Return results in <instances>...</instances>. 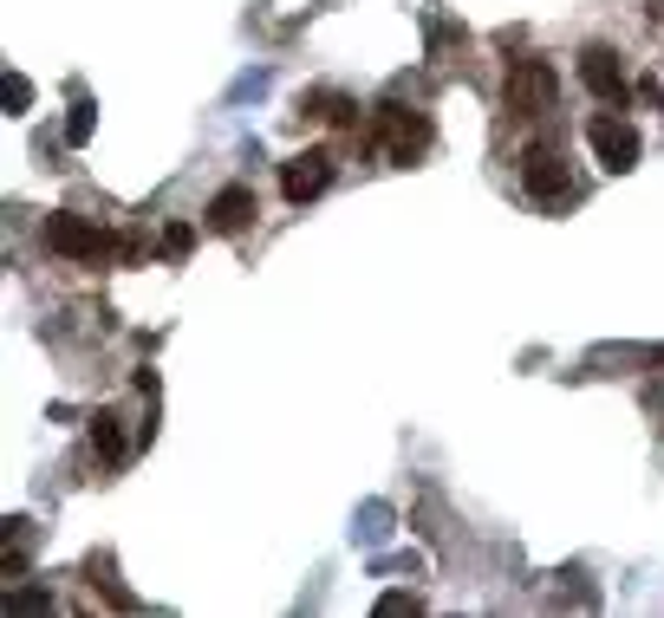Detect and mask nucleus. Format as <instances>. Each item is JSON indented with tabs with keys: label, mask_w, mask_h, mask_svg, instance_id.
I'll list each match as a JSON object with an SVG mask.
<instances>
[{
	"label": "nucleus",
	"mask_w": 664,
	"mask_h": 618,
	"mask_svg": "<svg viewBox=\"0 0 664 618\" xmlns=\"http://www.w3.org/2000/svg\"><path fill=\"white\" fill-rule=\"evenodd\" d=\"M560 105V72L547 59H509V78H502V111L515 124H547Z\"/></svg>",
	"instance_id": "f257e3e1"
},
{
	"label": "nucleus",
	"mask_w": 664,
	"mask_h": 618,
	"mask_svg": "<svg viewBox=\"0 0 664 618\" xmlns=\"http://www.w3.org/2000/svg\"><path fill=\"white\" fill-rule=\"evenodd\" d=\"M431 138H437V131H431V118H424V111L384 105V111L371 118V138H366V143H371V156H378V163H391V170H411V163L431 150Z\"/></svg>",
	"instance_id": "f03ea898"
},
{
	"label": "nucleus",
	"mask_w": 664,
	"mask_h": 618,
	"mask_svg": "<svg viewBox=\"0 0 664 618\" xmlns=\"http://www.w3.org/2000/svg\"><path fill=\"white\" fill-rule=\"evenodd\" d=\"M40 241H46V254H66V261H105V254H124V241H111L105 228H91V221L73 215V208L46 215V221H40Z\"/></svg>",
	"instance_id": "7ed1b4c3"
},
{
	"label": "nucleus",
	"mask_w": 664,
	"mask_h": 618,
	"mask_svg": "<svg viewBox=\"0 0 664 618\" xmlns=\"http://www.w3.org/2000/svg\"><path fill=\"white\" fill-rule=\"evenodd\" d=\"M580 85H587L599 105L625 111V98H632V78H625V59H619V46H606V40L580 46Z\"/></svg>",
	"instance_id": "20e7f679"
},
{
	"label": "nucleus",
	"mask_w": 664,
	"mask_h": 618,
	"mask_svg": "<svg viewBox=\"0 0 664 618\" xmlns=\"http://www.w3.org/2000/svg\"><path fill=\"white\" fill-rule=\"evenodd\" d=\"M521 189H527V196H534L541 208L574 203V176H567V156H560V150H547V143H534V150L521 156Z\"/></svg>",
	"instance_id": "39448f33"
},
{
	"label": "nucleus",
	"mask_w": 664,
	"mask_h": 618,
	"mask_svg": "<svg viewBox=\"0 0 664 618\" xmlns=\"http://www.w3.org/2000/svg\"><path fill=\"white\" fill-rule=\"evenodd\" d=\"M587 143H592V156L619 176V170H639V150H645V138H639V124L632 118H619V111H599L587 124Z\"/></svg>",
	"instance_id": "423d86ee"
},
{
	"label": "nucleus",
	"mask_w": 664,
	"mask_h": 618,
	"mask_svg": "<svg viewBox=\"0 0 664 618\" xmlns=\"http://www.w3.org/2000/svg\"><path fill=\"white\" fill-rule=\"evenodd\" d=\"M326 183H333V150H300L281 163V196L287 203H313V196H326Z\"/></svg>",
	"instance_id": "0eeeda50"
},
{
	"label": "nucleus",
	"mask_w": 664,
	"mask_h": 618,
	"mask_svg": "<svg viewBox=\"0 0 664 618\" xmlns=\"http://www.w3.org/2000/svg\"><path fill=\"white\" fill-rule=\"evenodd\" d=\"M254 215H261L254 189H248V183H228V189H216V203H209V215H203V228H209V235H248Z\"/></svg>",
	"instance_id": "6e6552de"
},
{
	"label": "nucleus",
	"mask_w": 664,
	"mask_h": 618,
	"mask_svg": "<svg viewBox=\"0 0 664 618\" xmlns=\"http://www.w3.org/2000/svg\"><path fill=\"white\" fill-rule=\"evenodd\" d=\"M294 118H313V124H339V131H359V98L346 91H300Z\"/></svg>",
	"instance_id": "1a4fd4ad"
},
{
	"label": "nucleus",
	"mask_w": 664,
	"mask_h": 618,
	"mask_svg": "<svg viewBox=\"0 0 664 618\" xmlns=\"http://www.w3.org/2000/svg\"><path fill=\"white\" fill-rule=\"evenodd\" d=\"M91 456H98L105 469H118V463L131 456V443H124V430H118V416H111V411L91 416Z\"/></svg>",
	"instance_id": "9d476101"
},
{
	"label": "nucleus",
	"mask_w": 664,
	"mask_h": 618,
	"mask_svg": "<svg viewBox=\"0 0 664 618\" xmlns=\"http://www.w3.org/2000/svg\"><path fill=\"white\" fill-rule=\"evenodd\" d=\"M85 579H91V593L105 586V599H111V606H124V612H138V593H124V586H118V573H111V560H85Z\"/></svg>",
	"instance_id": "9b49d317"
},
{
	"label": "nucleus",
	"mask_w": 664,
	"mask_h": 618,
	"mask_svg": "<svg viewBox=\"0 0 664 618\" xmlns=\"http://www.w3.org/2000/svg\"><path fill=\"white\" fill-rule=\"evenodd\" d=\"M189 248H196V228H189V221H170V228H163V261H183Z\"/></svg>",
	"instance_id": "f8f14e48"
},
{
	"label": "nucleus",
	"mask_w": 664,
	"mask_h": 618,
	"mask_svg": "<svg viewBox=\"0 0 664 618\" xmlns=\"http://www.w3.org/2000/svg\"><path fill=\"white\" fill-rule=\"evenodd\" d=\"M91 118H98V105H91V98H73V118H66V138H73V143H85V138H91Z\"/></svg>",
	"instance_id": "ddd939ff"
},
{
	"label": "nucleus",
	"mask_w": 664,
	"mask_h": 618,
	"mask_svg": "<svg viewBox=\"0 0 664 618\" xmlns=\"http://www.w3.org/2000/svg\"><path fill=\"white\" fill-rule=\"evenodd\" d=\"M7 606H13V612H53L46 593H7Z\"/></svg>",
	"instance_id": "4468645a"
},
{
	"label": "nucleus",
	"mask_w": 664,
	"mask_h": 618,
	"mask_svg": "<svg viewBox=\"0 0 664 618\" xmlns=\"http://www.w3.org/2000/svg\"><path fill=\"white\" fill-rule=\"evenodd\" d=\"M378 612H417V593H384Z\"/></svg>",
	"instance_id": "2eb2a0df"
},
{
	"label": "nucleus",
	"mask_w": 664,
	"mask_h": 618,
	"mask_svg": "<svg viewBox=\"0 0 664 618\" xmlns=\"http://www.w3.org/2000/svg\"><path fill=\"white\" fill-rule=\"evenodd\" d=\"M26 98H33V91H26V78L13 72V78H7V105H13V111H26Z\"/></svg>",
	"instance_id": "dca6fc26"
}]
</instances>
